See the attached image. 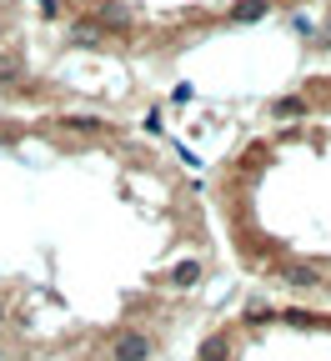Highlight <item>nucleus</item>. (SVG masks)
<instances>
[{
  "mask_svg": "<svg viewBox=\"0 0 331 361\" xmlns=\"http://www.w3.org/2000/svg\"><path fill=\"white\" fill-rule=\"evenodd\" d=\"M196 361H331V306H241L201 336Z\"/></svg>",
  "mask_w": 331,
  "mask_h": 361,
  "instance_id": "obj_1",
  "label": "nucleus"
}]
</instances>
